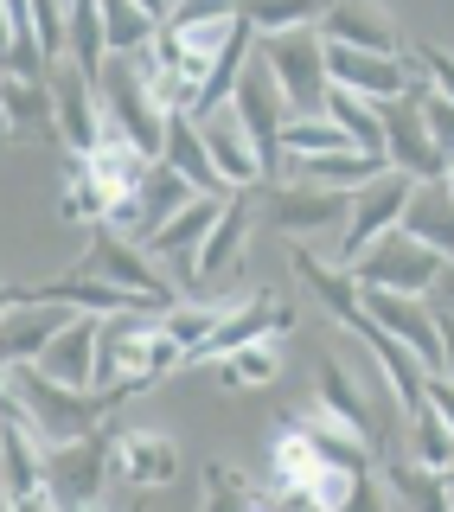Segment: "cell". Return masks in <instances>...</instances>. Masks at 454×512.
<instances>
[{"instance_id": "obj_1", "label": "cell", "mask_w": 454, "mask_h": 512, "mask_svg": "<svg viewBox=\"0 0 454 512\" xmlns=\"http://www.w3.org/2000/svg\"><path fill=\"white\" fill-rule=\"evenodd\" d=\"M173 365H186V352L167 340L160 314H116L103 320V340H96V391L103 397H135L141 384L167 378Z\"/></svg>"}, {"instance_id": "obj_2", "label": "cell", "mask_w": 454, "mask_h": 512, "mask_svg": "<svg viewBox=\"0 0 454 512\" xmlns=\"http://www.w3.org/2000/svg\"><path fill=\"white\" fill-rule=\"evenodd\" d=\"M96 96H103V128H116V135H128L148 160H160V148H167V103H160L154 90V64L148 52L135 58H109L103 77H96Z\"/></svg>"}, {"instance_id": "obj_3", "label": "cell", "mask_w": 454, "mask_h": 512, "mask_svg": "<svg viewBox=\"0 0 454 512\" xmlns=\"http://www.w3.org/2000/svg\"><path fill=\"white\" fill-rule=\"evenodd\" d=\"M7 384H13V404L45 442H77L90 429H103V410H116V397L103 391H71V384L45 378L39 365H7Z\"/></svg>"}, {"instance_id": "obj_4", "label": "cell", "mask_w": 454, "mask_h": 512, "mask_svg": "<svg viewBox=\"0 0 454 512\" xmlns=\"http://www.w3.org/2000/svg\"><path fill=\"white\" fill-rule=\"evenodd\" d=\"M256 58L269 64V77L282 84V103L288 116H327V39L320 26H295V32H269L256 39Z\"/></svg>"}, {"instance_id": "obj_5", "label": "cell", "mask_w": 454, "mask_h": 512, "mask_svg": "<svg viewBox=\"0 0 454 512\" xmlns=\"http://www.w3.org/2000/svg\"><path fill=\"white\" fill-rule=\"evenodd\" d=\"M327 84L359 96L371 109H391V103L423 90V71H416L410 52H352V45H327Z\"/></svg>"}, {"instance_id": "obj_6", "label": "cell", "mask_w": 454, "mask_h": 512, "mask_svg": "<svg viewBox=\"0 0 454 512\" xmlns=\"http://www.w3.org/2000/svg\"><path fill=\"white\" fill-rule=\"evenodd\" d=\"M448 256L429 250L423 237H410L397 224V231H384L378 244H371L359 263H352V276H359V288H391V295H435V282H442Z\"/></svg>"}, {"instance_id": "obj_7", "label": "cell", "mask_w": 454, "mask_h": 512, "mask_svg": "<svg viewBox=\"0 0 454 512\" xmlns=\"http://www.w3.org/2000/svg\"><path fill=\"white\" fill-rule=\"evenodd\" d=\"M84 269L90 276H103V282H116L122 295H135V301H148L154 314H167L173 301V282L154 269V256L148 244H135V237H116L109 224H90V250H84Z\"/></svg>"}, {"instance_id": "obj_8", "label": "cell", "mask_w": 454, "mask_h": 512, "mask_svg": "<svg viewBox=\"0 0 454 512\" xmlns=\"http://www.w3.org/2000/svg\"><path fill=\"white\" fill-rule=\"evenodd\" d=\"M410 173H378V180H371V186H359V192H352V212H346V231H339V263H359V256L371 250V244H378V237L384 231H397V224H403V205H410Z\"/></svg>"}, {"instance_id": "obj_9", "label": "cell", "mask_w": 454, "mask_h": 512, "mask_svg": "<svg viewBox=\"0 0 454 512\" xmlns=\"http://www.w3.org/2000/svg\"><path fill=\"white\" fill-rule=\"evenodd\" d=\"M365 314L371 327H384L391 340H403L429 372H442V308L429 295H391V288H365Z\"/></svg>"}, {"instance_id": "obj_10", "label": "cell", "mask_w": 454, "mask_h": 512, "mask_svg": "<svg viewBox=\"0 0 454 512\" xmlns=\"http://www.w3.org/2000/svg\"><path fill=\"white\" fill-rule=\"evenodd\" d=\"M45 84H52L58 148H64V154H90L96 141H103V96H96V84L77 71L71 58H58L52 71H45Z\"/></svg>"}, {"instance_id": "obj_11", "label": "cell", "mask_w": 454, "mask_h": 512, "mask_svg": "<svg viewBox=\"0 0 454 512\" xmlns=\"http://www.w3.org/2000/svg\"><path fill=\"white\" fill-rule=\"evenodd\" d=\"M288 263H295V282L307 288V295H320V308H327L346 333H359V340H365V333H371V314H365V288H359V276H352L339 256L327 263V256L307 250V244L288 250Z\"/></svg>"}, {"instance_id": "obj_12", "label": "cell", "mask_w": 454, "mask_h": 512, "mask_svg": "<svg viewBox=\"0 0 454 512\" xmlns=\"http://www.w3.org/2000/svg\"><path fill=\"white\" fill-rule=\"evenodd\" d=\"M231 109L243 116V128H250L256 154H263V173H275V160H282V122H288V103H282V84L269 77V64L250 52V64H243L237 90H231Z\"/></svg>"}, {"instance_id": "obj_13", "label": "cell", "mask_w": 454, "mask_h": 512, "mask_svg": "<svg viewBox=\"0 0 454 512\" xmlns=\"http://www.w3.org/2000/svg\"><path fill=\"white\" fill-rule=\"evenodd\" d=\"M192 122H199V135H205V154H212L218 180L231 186V192H250L256 180H269V173H263V154H256L250 128H243V116H237L231 103L205 109V116H192Z\"/></svg>"}, {"instance_id": "obj_14", "label": "cell", "mask_w": 454, "mask_h": 512, "mask_svg": "<svg viewBox=\"0 0 454 512\" xmlns=\"http://www.w3.org/2000/svg\"><path fill=\"white\" fill-rule=\"evenodd\" d=\"M288 327H295V308H288L275 288H256V295H243L231 308V320L212 333V346H199L186 365H212V359H224V352H237L250 340H275V333H288Z\"/></svg>"}, {"instance_id": "obj_15", "label": "cell", "mask_w": 454, "mask_h": 512, "mask_svg": "<svg viewBox=\"0 0 454 512\" xmlns=\"http://www.w3.org/2000/svg\"><path fill=\"white\" fill-rule=\"evenodd\" d=\"M173 468H180V448L173 436H160V429H116L109 436V480L116 487H167Z\"/></svg>"}, {"instance_id": "obj_16", "label": "cell", "mask_w": 454, "mask_h": 512, "mask_svg": "<svg viewBox=\"0 0 454 512\" xmlns=\"http://www.w3.org/2000/svg\"><path fill=\"white\" fill-rule=\"evenodd\" d=\"M384 154H391V167L410 173V180H442V173H448V154L429 141L416 96H403V103L384 109Z\"/></svg>"}, {"instance_id": "obj_17", "label": "cell", "mask_w": 454, "mask_h": 512, "mask_svg": "<svg viewBox=\"0 0 454 512\" xmlns=\"http://www.w3.org/2000/svg\"><path fill=\"white\" fill-rule=\"evenodd\" d=\"M352 192H327V186H282L269 199V224L288 237H320V231H346Z\"/></svg>"}, {"instance_id": "obj_18", "label": "cell", "mask_w": 454, "mask_h": 512, "mask_svg": "<svg viewBox=\"0 0 454 512\" xmlns=\"http://www.w3.org/2000/svg\"><path fill=\"white\" fill-rule=\"evenodd\" d=\"M327 45H352V52H403V32L384 13V0H333V13L320 20Z\"/></svg>"}, {"instance_id": "obj_19", "label": "cell", "mask_w": 454, "mask_h": 512, "mask_svg": "<svg viewBox=\"0 0 454 512\" xmlns=\"http://www.w3.org/2000/svg\"><path fill=\"white\" fill-rule=\"evenodd\" d=\"M71 320V308H58V301H20L7 320H0V372L7 365H39L45 346L58 340V327Z\"/></svg>"}, {"instance_id": "obj_20", "label": "cell", "mask_w": 454, "mask_h": 512, "mask_svg": "<svg viewBox=\"0 0 454 512\" xmlns=\"http://www.w3.org/2000/svg\"><path fill=\"white\" fill-rule=\"evenodd\" d=\"M96 340H103V320H96V314H71L58 327V340L45 346L39 372L58 378V384H71V391H96Z\"/></svg>"}, {"instance_id": "obj_21", "label": "cell", "mask_w": 454, "mask_h": 512, "mask_svg": "<svg viewBox=\"0 0 454 512\" xmlns=\"http://www.w3.org/2000/svg\"><path fill=\"white\" fill-rule=\"evenodd\" d=\"M250 231H256V205H250V192H231V199H224V218L212 224V237L199 244V256H192V282H218V276H231V269L243 263V244H250Z\"/></svg>"}, {"instance_id": "obj_22", "label": "cell", "mask_w": 454, "mask_h": 512, "mask_svg": "<svg viewBox=\"0 0 454 512\" xmlns=\"http://www.w3.org/2000/svg\"><path fill=\"white\" fill-rule=\"evenodd\" d=\"M26 295H32V301H58V308H71V314H96V320H116V314H154L148 301L122 295L116 282L90 276V269H77V276H58V282H39V288H26Z\"/></svg>"}, {"instance_id": "obj_23", "label": "cell", "mask_w": 454, "mask_h": 512, "mask_svg": "<svg viewBox=\"0 0 454 512\" xmlns=\"http://www.w3.org/2000/svg\"><path fill=\"white\" fill-rule=\"evenodd\" d=\"M224 199H231V192H199L186 212H173L148 237V256H186V276H192V256H199V244L212 237V224L224 218Z\"/></svg>"}, {"instance_id": "obj_24", "label": "cell", "mask_w": 454, "mask_h": 512, "mask_svg": "<svg viewBox=\"0 0 454 512\" xmlns=\"http://www.w3.org/2000/svg\"><path fill=\"white\" fill-rule=\"evenodd\" d=\"M295 423H301V436L320 448V461H333V468H352V474H371V455H378V442H371L365 429L339 423L333 410H301Z\"/></svg>"}, {"instance_id": "obj_25", "label": "cell", "mask_w": 454, "mask_h": 512, "mask_svg": "<svg viewBox=\"0 0 454 512\" xmlns=\"http://www.w3.org/2000/svg\"><path fill=\"white\" fill-rule=\"evenodd\" d=\"M403 231L423 237L429 250H442L448 263H454V192H448V180H416V186H410Z\"/></svg>"}, {"instance_id": "obj_26", "label": "cell", "mask_w": 454, "mask_h": 512, "mask_svg": "<svg viewBox=\"0 0 454 512\" xmlns=\"http://www.w3.org/2000/svg\"><path fill=\"white\" fill-rule=\"evenodd\" d=\"M320 410H333L339 423L365 429V436L384 448V423H378V410H371V391H365V384L352 378L339 359H327V365H320Z\"/></svg>"}, {"instance_id": "obj_27", "label": "cell", "mask_w": 454, "mask_h": 512, "mask_svg": "<svg viewBox=\"0 0 454 512\" xmlns=\"http://www.w3.org/2000/svg\"><path fill=\"white\" fill-rule=\"evenodd\" d=\"M64 58L77 64V71L90 77H103V64L116 58L109 52V32H103V7H96V0H71V7H64Z\"/></svg>"}, {"instance_id": "obj_28", "label": "cell", "mask_w": 454, "mask_h": 512, "mask_svg": "<svg viewBox=\"0 0 454 512\" xmlns=\"http://www.w3.org/2000/svg\"><path fill=\"white\" fill-rule=\"evenodd\" d=\"M301 186H327V192H359L371 186L378 173H391V160L365 154V148H346V154H314V160H295Z\"/></svg>"}, {"instance_id": "obj_29", "label": "cell", "mask_w": 454, "mask_h": 512, "mask_svg": "<svg viewBox=\"0 0 454 512\" xmlns=\"http://www.w3.org/2000/svg\"><path fill=\"white\" fill-rule=\"evenodd\" d=\"M378 480L403 512H448V480L435 468H423V461H410V455H391Z\"/></svg>"}, {"instance_id": "obj_30", "label": "cell", "mask_w": 454, "mask_h": 512, "mask_svg": "<svg viewBox=\"0 0 454 512\" xmlns=\"http://www.w3.org/2000/svg\"><path fill=\"white\" fill-rule=\"evenodd\" d=\"M0 109H7L13 135H58L52 84H45V77H7L0 71Z\"/></svg>"}, {"instance_id": "obj_31", "label": "cell", "mask_w": 454, "mask_h": 512, "mask_svg": "<svg viewBox=\"0 0 454 512\" xmlns=\"http://www.w3.org/2000/svg\"><path fill=\"white\" fill-rule=\"evenodd\" d=\"M160 160H167L173 173H186L199 192H231L218 180V167H212V154H205V135H199L192 116H167V148H160Z\"/></svg>"}, {"instance_id": "obj_32", "label": "cell", "mask_w": 454, "mask_h": 512, "mask_svg": "<svg viewBox=\"0 0 454 512\" xmlns=\"http://www.w3.org/2000/svg\"><path fill=\"white\" fill-rule=\"evenodd\" d=\"M231 308H237V301H173V308L160 314V327H167V340L192 359L199 346H212V333L231 320Z\"/></svg>"}, {"instance_id": "obj_33", "label": "cell", "mask_w": 454, "mask_h": 512, "mask_svg": "<svg viewBox=\"0 0 454 512\" xmlns=\"http://www.w3.org/2000/svg\"><path fill=\"white\" fill-rule=\"evenodd\" d=\"M403 455L423 461V468H435V474L454 468V429H448V416L435 404H423L416 416H403Z\"/></svg>"}, {"instance_id": "obj_34", "label": "cell", "mask_w": 454, "mask_h": 512, "mask_svg": "<svg viewBox=\"0 0 454 512\" xmlns=\"http://www.w3.org/2000/svg\"><path fill=\"white\" fill-rule=\"evenodd\" d=\"M275 372H282V346L275 340H250V346L212 359V378L224 384V391H256V384H269Z\"/></svg>"}, {"instance_id": "obj_35", "label": "cell", "mask_w": 454, "mask_h": 512, "mask_svg": "<svg viewBox=\"0 0 454 512\" xmlns=\"http://www.w3.org/2000/svg\"><path fill=\"white\" fill-rule=\"evenodd\" d=\"M320 474V448L301 436V423H282L269 442V487H307Z\"/></svg>"}, {"instance_id": "obj_36", "label": "cell", "mask_w": 454, "mask_h": 512, "mask_svg": "<svg viewBox=\"0 0 454 512\" xmlns=\"http://www.w3.org/2000/svg\"><path fill=\"white\" fill-rule=\"evenodd\" d=\"M103 7V32H109V52H122V58H135V52H148V45L160 39V20L141 0H96Z\"/></svg>"}, {"instance_id": "obj_37", "label": "cell", "mask_w": 454, "mask_h": 512, "mask_svg": "<svg viewBox=\"0 0 454 512\" xmlns=\"http://www.w3.org/2000/svg\"><path fill=\"white\" fill-rule=\"evenodd\" d=\"M333 13V0H243V26L256 39L269 32H295V26H320Z\"/></svg>"}, {"instance_id": "obj_38", "label": "cell", "mask_w": 454, "mask_h": 512, "mask_svg": "<svg viewBox=\"0 0 454 512\" xmlns=\"http://www.w3.org/2000/svg\"><path fill=\"white\" fill-rule=\"evenodd\" d=\"M205 512H269V493L250 474H237L231 461L205 468Z\"/></svg>"}, {"instance_id": "obj_39", "label": "cell", "mask_w": 454, "mask_h": 512, "mask_svg": "<svg viewBox=\"0 0 454 512\" xmlns=\"http://www.w3.org/2000/svg\"><path fill=\"white\" fill-rule=\"evenodd\" d=\"M346 148H352V135H346L333 116H288V122H282V154H295V160L346 154Z\"/></svg>"}, {"instance_id": "obj_40", "label": "cell", "mask_w": 454, "mask_h": 512, "mask_svg": "<svg viewBox=\"0 0 454 512\" xmlns=\"http://www.w3.org/2000/svg\"><path fill=\"white\" fill-rule=\"evenodd\" d=\"M327 116L352 135V148H365V154L391 160V154H384V109H371V103H359V96L333 90V96H327Z\"/></svg>"}, {"instance_id": "obj_41", "label": "cell", "mask_w": 454, "mask_h": 512, "mask_svg": "<svg viewBox=\"0 0 454 512\" xmlns=\"http://www.w3.org/2000/svg\"><path fill=\"white\" fill-rule=\"evenodd\" d=\"M416 109H423V128H429V141H435V148H442L448 160H454V103H448V96L442 90H416Z\"/></svg>"}, {"instance_id": "obj_42", "label": "cell", "mask_w": 454, "mask_h": 512, "mask_svg": "<svg viewBox=\"0 0 454 512\" xmlns=\"http://www.w3.org/2000/svg\"><path fill=\"white\" fill-rule=\"evenodd\" d=\"M243 0H173L167 26H212V20H237Z\"/></svg>"}, {"instance_id": "obj_43", "label": "cell", "mask_w": 454, "mask_h": 512, "mask_svg": "<svg viewBox=\"0 0 454 512\" xmlns=\"http://www.w3.org/2000/svg\"><path fill=\"white\" fill-rule=\"evenodd\" d=\"M416 71H423V84H429V90H442L448 103H454V52H442V45H423Z\"/></svg>"}, {"instance_id": "obj_44", "label": "cell", "mask_w": 454, "mask_h": 512, "mask_svg": "<svg viewBox=\"0 0 454 512\" xmlns=\"http://www.w3.org/2000/svg\"><path fill=\"white\" fill-rule=\"evenodd\" d=\"M429 404L442 410V416H448V429H454V378H435V372H429Z\"/></svg>"}, {"instance_id": "obj_45", "label": "cell", "mask_w": 454, "mask_h": 512, "mask_svg": "<svg viewBox=\"0 0 454 512\" xmlns=\"http://www.w3.org/2000/svg\"><path fill=\"white\" fill-rule=\"evenodd\" d=\"M13 52H20V26H13V13L0 7V71L13 64Z\"/></svg>"}, {"instance_id": "obj_46", "label": "cell", "mask_w": 454, "mask_h": 512, "mask_svg": "<svg viewBox=\"0 0 454 512\" xmlns=\"http://www.w3.org/2000/svg\"><path fill=\"white\" fill-rule=\"evenodd\" d=\"M435 378H454V308H442V372Z\"/></svg>"}, {"instance_id": "obj_47", "label": "cell", "mask_w": 454, "mask_h": 512, "mask_svg": "<svg viewBox=\"0 0 454 512\" xmlns=\"http://www.w3.org/2000/svg\"><path fill=\"white\" fill-rule=\"evenodd\" d=\"M13 512H71V506H64V500H52V493H26V500H13Z\"/></svg>"}, {"instance_id": "obj_48", "label": "cell", "mask_w": 454, "mask_h": 512, "mask_svg": "<svg viewBox=\"0 0 454 512\" xmlns=\"http://www.w3.org/2000/svg\"><path fill=\"white\" fill-rule=\"evenodd\" d=\"M0 7L13 13V26H20V39H39V26H32V0H0Z\"/></svg>"}, {"instance_id": "obj_49", "label": "cell", "mask_w": 454, "mask_h": 512, "mask_svg": "<svg viewBox=\"0 0 454 512\" xmlns=\"http://www.w3.org/2000/svg\"><path fill=\"white\" fill-rule=\"evenodd\" d=\"M20 301H26V288H20V282H7V276H0V320H7L13 308H20Z\"/></svg>"}, {"instance_id": "obj_50", "label": "cell", "mask_w": 454, "mask_h": 512, "mask_svg": "<svg viewBox=\"0 0 454 512\" xmlns=\"http://www.w3.org/2000/svg\"><path fill=\"white\" fill-rule=\"evenodd\" d=\"M435 308H454V263L442 269V282H435Z\"/></svg>"}, {"instance_id": "obj_51", "label": "cell", "mask_w": 454, "mask_h": 512, "mask_svg": "<svg viewBox=\"0 0 454 512\" xmlns=\"http://www.w3.org/2000/svg\"><path fill=\"white\" fill-rule=\"evenodd\" d=\"M141 7H148V13H154V20H160V26H167V13H173V0H141Z\"/></svg>"}, {"instance_id": "obj_52", "label": "cell", "mask_w": 454, "mask_h": 512, "mask_svg": "<svg viewBox=\"0 0 454 512\" xmlns=\"http://www.w3.org/2000/svg\"><path fill=\"white\" fill-rule=\"evenodd\" d=\"M13 135V122H7V109H0V141H7Z\"/></svg>"}, {"instance_id": "obj_53", "label": "cell", "mask_w": 454, "mask_h": 512, "mask_svg": "<svg viewBox=\"0 0 454 512\" xmlns=\"http://www.w3.org/2000/svg\"><path fill=\"white\" fill-rule=\"evenodd\" d=\"M442 480H448V512H454V468H448V474H442Z\"/></svg>"}, {"instance_id": "obj_54", "label": "cell", "mask_w": 454, "mask_h": 512, "mask_svg": "<svg viewBox=\"0 0 454 512\" xmlns=\"http://www.w3.org/2000/svg\"><path fill=\"white\" fill-rule=\"evenodd\" d=\"M442 180H448V192H454V160H448V173H442Z\"/></svg>"}, {"instance_id": "obj_55", "label": "cell", "mask_w": 454, "mask_h": 512, "mask_svg": "<svg viewBox=\"0 0 454 512\" xmlns=\"http://www.w3.org/2000/svg\"><path fill=\"white\" fill-rule=\"evenodd\" d=\"M0 512H13V500H7V493H0Z\"/></svg>"}, {"instance_id": "obj_56", "label": "cell", "mask_w": 454, "mask_h": 512, "mask_svg": "<svg viewBox=\"0 0 454 512\" xmlns=\"http://www.w3.org/2000/svg\"><path fill=\"white\" fill-rule=\"evenodd\" d=\"M0 423H7V416H0Z\"/></svg>"}]
</instances>
